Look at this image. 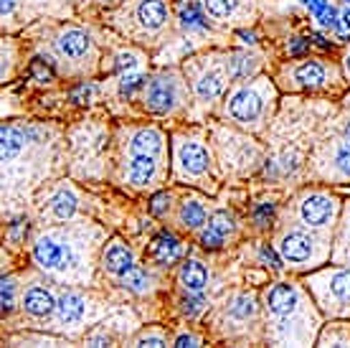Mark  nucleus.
<instances>
[{"label": "nucleus", "instance_id": "nucleus-4", "mask_svg": "<svg viewBox=\"0 0 350 348\" xmlns=\"http://www.w3.org/2000/svg\"><path fill=\"white\" fill-rule=\"evenodd\" d=\"M173 171H175V178H180V181H193L198 183V186H208L206 178L211 173V158L201 140L175 138Z\"/></svg>", "mask_w": 350, "mask_h": 348}, {"label": "nucleus", "instance_id": "nucleus-30", "mask_svg": "<svg viewBox=\"0 0 350 348\" xmlns=\"http://www.w3.org/2000/svg\"><path fill=\"white\" fill-rule=\"evenodd\" d=\"M21 3L23 0H3V28L5 26H13L16 23V13L21 8Z\"/></svg>", "mask_w": 350, "mask_h": 348}, {"label": "nucleus", "instance_id": "nucleus-28", "mask_svg": "<svg viewBox=\"0 0 350 348\" xmlns=\"http://www.w3.org/2000/svg\"><path fill=\"white\" fill-rule=\"evenodd\" d=\"M211 229H216L219 234H224L226 236L231 229H234V221H231V216H228L226 211H219V214H213V219H211V224H208Z\"/></svg>", "mask_w": 350, "mask_h": 348}, {"label": "nucleus", "instance_id": "nucleus-16", "mask_svg": "<svg viewBox=\"0 0 350 348\" xmlns=\"http://www.w3.org/2000/svg\"><path fill=\"white\" fill-rule=\"evenodd\" d=\"M105 270L114 272V275H124L127 270H132V252L127 249V244H122L120 239H112L105 249Z\"/></svg>", "mask_w": 350, "mask_h": 348}, {"label": "nucleus", "instance_id": "nucleus-37", "mask_svg": "<svg viewBox=\"0 0 350 348\" xmlns=\"http://www.w3.org/2000/svg\"><path fill=\"white\" fill-rule=\"evenodd\" d=\"M342 21H345V23L350 26V0L345 3V8H342Z\"/></svg>", "mask_w": 350, "mask_h": 348}, {"label": "nucleus", "instance_id": "nucleus-5", "mask_svg": "<svg viewBox=\"0 0 350 348\" xmlns=\"http://www.w3.org/2000/svg\"><path fill=\"white\" fill-rule=\"evenodd\" d=\"M310 288L315 290L323 310L330 315H350V270L335 267L320 272L310 279Z\"/></svg>", "mask_w": 350, "mask_h": 348}, {"label": "nucleus", "instance_id": "nucleus-27", "mask_svg": "<svg viewBox=\"0 0 350 348\" xmlns=\"http://www.w3.org/2000/svg\"><path fill=\"white\" fill-rule=\"evenodd\" d=\"M180 21H183V26L188 28V31H203V28H206L203 16L193 8L191 3H188V5H185V3L180 5Z\"/></svg>", "mask_w": 350, "mask_h": 348}, {"label": "nucleus", "instance_id": "nucleus-34", "mask_svg": "<svg viewBox=\"0 0 350 348\" xmlns=\"http://www.w3.org/2000/svg\"><path fill=\"white\" fill-rule=\"evenodd\" d=\"M167 209V196L165 193H158L155 199H152V206H150V211L155 214V216H160V214H165Z\"/></svg>", "mask_w": 350, "mask_h": 348}, {"label": "nucleus", "instance_id": "nucleus-38", "mask_svg": "<svg viewBox=\"0 0 350 348\" xmlns=\"http://www.w3.org/2000/svg\"><path fill=\"white\" fill-rule=\"evenodd\" d=\"M342 66H345V71H348V77H350V49L345 51V56H342Z\"/></svg>", "mask_w": 350, "mask_h": 348}, {"label": "nucleus", "instance_id": "nucleus-25", "mask_svg": "<svg viewBox=\"0 0 350 348\" xmlns=\"http://www.w3.org/2000/svg\"><path fill=\"white\" fill-rule=\"evenodd\" d=\"M330 163L342 178H350V140L335 142L333 153H330Z\"/></svg>", "mask_w": 350, "mask_h": 348}, {"label": "nucleus", "instance_id": "nucleus-12", "mask_svg": "<svg viewBox=\"0 0 350 348\" xmlns=\"http://www.w3.org/2000/svg\"><path fill=\"white\" fill-rule=\"evenodd\" d=\"M338 214V201L330 193H307L299 203V219L310 229H323L333 224Z\"/></svg>", "mask_w": 350, "mask_h": 348}, {"label": "nucleus", "instance_id": "nucleus-9", "mask_svg": "<svg viewBox=\"0 0 350 348\" xmlns=\"http://www.w3.org/2000/svg\"><path fill=\"white\" fill-rule=\"evenodd\" d=\"M302 305H305V300L299 295V290L289 282H277L267 293V310L277 318L280 328H284V331H289V323L302 313Z\"/></svg>", "mask_w": 350, "mask_h": 348}, {"label": "nucleus", "instance_id": "nucleus-26", "mask_svg": "<svg viewBox=\"0 0 350 348\" xmlns=\"http://www.w3.org/2000/svg\"><path fill=\"white\" fill-rule=\"evenodd\" d=\"M122 285L132 293H148L150 288V277L148 272L142 270V267H132L122 275Z\"/></svg>", "mask_w": 350, "mask_h": 348}, {"label": "nucleus", "instance_id": "nucleus-29", "mask_svg": "<svg viewBox=\"0 0 350 348\" xmlns=\"http://www.w3.org/2000/svg\"><path fill=\"white\" fill-rule=\"evenodd\" d=\"M13 303H16V282L10 277H3V313H10Z\"/></svg>", "mask_w": 350, "mask_h": 348}, {"label": "nucleus", "instance_id": "nucleus-24", "mask_svg": "<svg viewBox=\"0 0 350 348\" xmlns=\"http://www.w3.org/2000/svg\"><path fill=\"white\" fill-rule=\"evenodd\" d=\"M320 346H350V325L348 323H335L325 328L320 336Z\"/></svg>", "mask_w": 350, "mask_h": 348}, {"label": "nucleus", "instance_id": "nucleus-22", "mask_svg": "<svg viewBox=\"0 0 350 348\" xmlns=\"http://www.w3.org/2000/svg\"><path fill=\"white\" fill-rule=\"evenodd\" d=\"M256 66H259V59L246 51L231 53V56L226 59V69H228V77L231 79H246L249 74H254Z\"/></svg>", "mask_w": 350, "mask_h": 348}, {"label": "nucleus", "instance_id": "nucleus-36", "mask_svg": "<svg viewBox=\"0 0 350 348\" xmlns=\"http://www.w3.org/2000/svg\"><path fill=\"white\" fill-rule=\"evenodd\" d=\"M201 340L196 338V336H180V338L175 340V346H198Z\"/></svg>", "mask_w": 350, "mask_h": 348}, {"label": "nucleus", "instance_id": "nucleus-35", "mask_svg": "<svg viewBox=\"0 0 350 348\" xmlns=\"http://www.w3.org/2000/svg\"><path fill=\"white\" fill-rule=\"evenodd\" d=\"M137 346H165V338H163V336H148V333H145V336L137 338Z\"/></svg>", "mask_w": 350, "mask_h": 348}, {"label": "nucleus", "instance_id": "nucleus-23", "mask_svg": "<svg viewBox=\"0 0 350 348\" xmlns=\"http://www.w3.org/2000/svg\"><path fill=\"white\" fill-rule=\"evenodd\" d=\"M206 221V209H203L201 201H185L183 209H180V224L185 229H198Z\"/></svg>", "mask_w": 350, "mask_h": 348}, {"label": "nucleus", "instance_id": "nucleus-6", "mask_svg": "<svg viewBox=\"0 0 350 348\" xmlns=\"http://www.w3.org/2000/svg\"><path fill=\"white\" fill-rule=\"evenodd\" d=\"M267 92L269 87L267 84H244V87H237L226 99V117H231L239 125H252L256 127L262 117L267 114Z\"/></svg>", "mask_w": 350, "mask_h": 348}, {"label": "nucleus", "instance_id": "nucleus-31", "mask_svg": "<svg viewBox=\"0 0 350 348\" xmlns=\"http://www.w3.org/2000/svg\"><path fill=\"white\" fill-rule=\"evenodd\" d=\"M338 257H350V203L345 206V224H342L340 252H338Z\"/></svg>", "mask_w": 350, "mask_h": 348}, {"label": "nucleus", "instance_id": "nucleus-33", "mask_svg": "<svg viewBox=\"0 0 350 348\" xmlns=\"http://www.w3.org/2000/svg\"><path fill=\"white\" fill-rule=\"evenodd\" d=\"M203 310V300H198V297H188V300H183V313L185 315H196Z\"/></svg>", "mask_w": 350, "mask_h": 348}, {"label": "nucleus", "instance_id": "nucleus-11", "mask_svg": "<svg viewBox=\"0 0 350 348\" xmlns=\"http://www.w3.org/2000/svg\"><path fill=\"white\" fill-rule=\"evenodd\" d=\"M280 254L287 264L295 267H312L323 257L317 239L307 232H287L280 239Z\"/></svg>", "mask_w": 350, "mask_h": 348}, {"label": "nucleus", "instance_id": "nucleus-19", "mask_svg": "<svg viewBox=\"0 0 350 348\" xmlns=\"http://www.w3.org/2000/svg\"><path fill=\"white\" fill-rule=\"evenodd\" d=\"M180 252H183V244L178 242L173 234H167V232L155 236L152 244H150V254L158 262H163V264H173V262L180 257Z\"/></svg>", "mask_w": 350, "mask_h": 348}, {"label": "nucleus", "instance_id": "nucleus-8", "mask_svg": "<svg viewBox=\"0 0 350 348\" xmlns=\"http://www.w3.org/2000/svg\"><path fill=\"white\" fill-rule=\"evenodd\" d=\"M284 79L292 89H325L335 79V71L323 59H302L297 64H289L284 69Z\"/></svg>", "mask_w": 350, "mask_h": 348}, {"label": "nucleus", "instance_id": "nucleus-15", "mask_svg": "<svg viewBox=\"0 0 350 348\" xmlns=\"http://www.w3.org/2000/svg\"><path fill=\"white\" fill-rule=\"evenodd\" d=\"M53 308H56V300L46 288L33 285L31 290H26V295H23V310L26 313L36 315V318H46V315L53 313Z\"/></svg>", "mask_w": 350, "mask_h": 348}, {"label": "nucleus", "instance_id": "nucleus-7", "mask_svg": "<svg viewBox=\"0 0 350 348\" xmlns=\"http://www.w3.org/2000/svg\"><path fill=\"white\" fill-rule=\"evenodd\" d=\"M142 102L150 112L167 114L180 105V82L175 74H158L145 84L142 92Z\"/></svg>", "mask_w": 350, "mask_h": 348}, {"label": "nucleus", "instance_id": "nucleus-2", "mask_svg": "<svg viewBox=\"0 0 350 348\" xmlns=\"http://www.w3.org/2000/svg\"><path fill=\"white\" fill-rule=\"evenodd\" d=\"M109 21L135 38H155L167 28L170 8L165 0H130L120 10L109 13Z\"/></svg>", "mask_w": 350, "mask_h": 348}, {"label": "nucleus", "instance_id": "nucleus-21", "mask_svg": "<svg viewBox=\"0 0 350 348\" xmlns=\"http://www.w3.org/2000/svg\"><path fill=\"white\" fill-rule=\"evenodd\" d=\"M302 3H305V8L315 16V21L320 23V26L330 28V31H338L340 18H338L335 8L330 5V0H302Z\"/></svg>", "mask_w": 350, "mask_h": 348}, {"label": "nucleus", "instance_id": "nucleus-18", "mask_svg": "<svg viewBox=\"0 0 350 348\" xmlns=\"http://www.w3.org/2000/svg\"><path fill=\"white\" fill-rule=\"evenodd\" d=\"M74 211H77V196H74V191H69V188L56 191L51 199H49V203H46V214H49V219H53V221H66V219L74 216Z\"/></svg>", "mask_w": 350, "mask_h": 348}, {"label": "nucleus", "instance_id": "nucleus-13", "mask_svg": "<svg viewBox=\"0 0 350 348\" xmlns=\"http://www.w3.org/2000/svg\"><path fill=\"white\" fill-rule=\"evenodd\" d=\"M160 175V156L155 153H135L130 150V163H127V183L135 188H148L158 181Z\"/></svg>", "mask_w": 350, "mask_h": 348}, {"label": "nucleus", "instance_id": "nucleus-1", "mask_svg": "<svg viewBox=\"0 0 350 348\" xmlns=\"http://www.w3.org/2000/svg\"><path fill=\"white\" fill-rule=\"evenodd\" d=\"M79 239L77 232L71 229H51L38 236L33 247V260L38 267L51 272L56 277H66L79 267Z\"/></svg>", "mask_w": 350, "mask_h": 348}, {"label": "nucleus", "instance_id": "nucleus-17", "mask_svg": "<svg viewBox=\"0 0 350 348\" xmlns=\"http://www.w3.org/2000/svg\"><path fill=\"white\" fill-rule=\"evenodd\" d=\"M246 3L249 0H201V8L208 18L226 23V21H237Z\"/></svg>", "mask_w": 350, "mask_h": 348}, {"label": "nucleus", "instance_id": "nucleus-20", "mask_svg": "<svg viewBox=\"0 0 350 348\" xmlns=\"http://www.w3.org/2000/svg\"><path fill=\"white\" fill-rule=\"evenodd\" d=\"M180 282H183V288L188 293H201L206 288V282H208V270L198 260H188L180 267Z\"/></svg>", "mask_w": 350, "mask_h": 348}, {"label": "nucleus", "instance_id": "nucleus-14", "mask_svg": "<svg viewBox=\"0 0 350 348\" xmlns=\"http://www.w3.org/2000/svg\"><path fill=\"white\" fill-rule=\"evenodd\" d=\"M87 315V297L79 295V293H64L62 300L56 303V318L62 325H79Z\"/></svg>", "mask_w": 350, "mask_h": 348}, {"label": "nucleus", "instance_id": "nucleus-10", "mask_svg": "<svg viewBox=\"0 0 350 348\" xmlns=\"http://www.w3.org/2000/svg\"><path fill=\"white\" fill-rule=\"evenodd\" d=\"M188 74H191L193 82V92H196V97L201 99L203 105H213L224 95L226 79H231L228 69L221 66V64H198V66H191Z\"/></svg>", "mask_w": 350, "mask_h": 348}, {"label": "nucleus", "instance_id": "nucleus-32", "mask_svg": "<svg viewBox=\"0 0 350 348\" xmlns=\"http://www.w3.org/2000/svg\"><path fill=\"white\" fill-rule=\"evenodd\" d=\"M201 242H203V247H206V249H219L221 244H224V234H219L216 229L208 227L201 234Z\"/></svg>", "mask_w": 350, "mask_h": 348}, {"label": "nucleus", "instance_id": "nucleus-3", "mask_svg": "<svg viewBox=\"0 0 350 348\" xmlns=\"http://www.w3.org/2000/svg\"><path fill=\"white\" fill-rule=\"evenodd\" d=\"M53 53L62 66L64 74L77 77L92 71L96 61V49L92 36L81 26H62L59 34L53 36Z\"/></svg>", "mask_w": 350, "mask_h": 348}]
</instances>
